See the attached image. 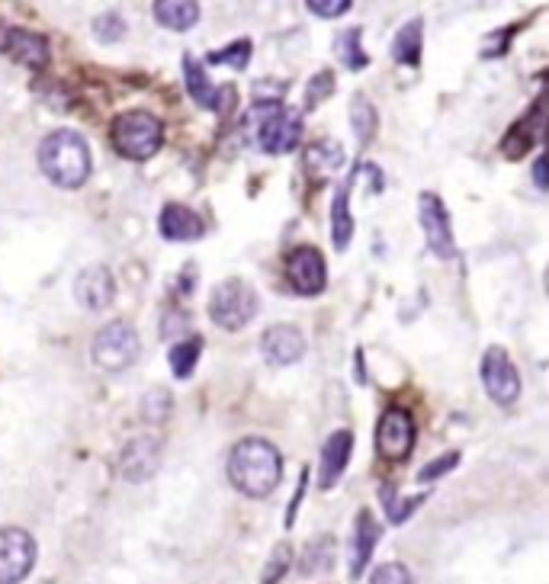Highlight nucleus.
<instances>
[{
  "mask_svg": "<svg viewBox=\"0 0 549 584\" xmlns=\"http://www.w3.org/2000/svg\"><path fill=\"white\" fill-rule=\"evenodd\" d=\"M283 459L273 443L260 437L242 440L229 456V479L248 498H267L280 486Z\"/></svg>",
  "mask_w": 549,
  "mask_h": 584,
  "instance_id": "nucleus-1",
  "label": "nucleus"
},
{
  "mask_svg": "<svg viewBox=\"0 0 549 584\" xmlns=\"http://www.w3.org/2000/svg\"><path fill=\"white\" fill-rule=\"evenodd\" d=\"M39 167L55 187L78 190L91 177V148L78 132L58 129L39 145Z\"/></svg>",
  "mask_w": 549,
  "mask_h": 584,
  "instance_id": "nucleus-2",
  "label": "nucleus"
},
{
  "mask_svg": "<svg viewBox=\"0 0 549 584\" xmlns=\"http://www.w3.org/2000/svg\"><path fill=\"white\" fill-rule=\"evenodd\" d=\"M248 132L260 151L287 154V151L300 145L302 116L296 109H287L280 103H257L248 113Z\"/></svg>",
  "mask_w": 549,
  "mask_h": 584,
  "instance_id": "nucleus-3",
  "label": "nucleus"
},
{
  "mask_svg": "<svg viewBox=\"0 0 549 584\" xmlns=\"http://www.w3.org/2000/svg\"><path fill=\"white\" fill-rule=\"evenodd\" d=\"M109 139H113V148L122 157L149 161L151 154H157V148L164 142V129H161L157 116H151L145 109H129V113L113 119Z\"/></svg>",
  "mask_w": 549,
  "mask_h": 584,
  "instance_id": "nucleus-4",
  "label": "nucleus"
},
{
  "mask_svg": "<svg viewBox=\"0 0 549 584\" xmlns=\"http://www.w3.org/2000/svg\"><path fill=\"white\" fill-rule=\"evenodd\" d=\"M257 315V292L245 280H225L212 290L209 318L225 331H242Z\"/></svg>",
  "mask_w": 549,
  "mask_h": 584,
  "instance_id": "nucleus-5",
  "label": "nucleus"
},
{
  "mask_svg": "<svg viewBox=\"0 0 549 584\" xmlns=\"http://www.w3.org/2000/svg\"><path fill=\"white\" fill-rule=\"evenodd\" d=\"M139 347H142L139 343V331L129 322H109V325H103L101 331H97L91 353H94V363L101 370H106V373H122V370H129L139 360Z\"/></svg>",
  "mask_w": 549,
  "mask_h": 584,
  "instance_id": "nucleus-6",
  "label": "nucleus"
},
{
  "mask_svg": "<svg viewBox=\"0 0 549 584\" xmlns=\"http://www.w3.org/2000/svg\"><path fill=\"white\" fill-rule=\"evenodd\" d=\"M36 565V539L20 527H0V584H20Z\"/></svg>",
  "mask_w": 549,
  "mask_h": 584,
  "instance_id": "nucleus-7",
  "label": "nucleus"
},
{
  "mask_svg": "<svg viewBox=\"0 0 549 584\" xmlns=\"http://www.w3.org/2000/svg\"><path fill=\"white\" fill-rule=\"evenodd\" d=\"M482 383L495 405H514L521 398V376L507 357V350L489 347L482 357Z\"/></svg>",
  "mask_w": 549,
  "mask_h": 584,
  "instance_id": "nucleus-8",
  "label": "nucleus"
},
{
  "mask_svg": "<svg viewBox=\"0 0 549 584\" xmlns=\"http://www.w3.org/2000/svg\"><path fill=\"white\" fill-rule=\"evenodd\" d=\"M376 449L383 459L401 463L414 449V418L405 408H389L376 424Z\"/></svg>",
  "mask_w": 549,
  "mask_h": 584,
  "instance_id": "nucleus-9",
  "label": "nucleus"
},
{
  "mask_svg": "<svg viewBox=\"0 0 549 584\" xmlns=\"http://www.w3.org/2000/svg\"><path fill=\"white\" fill-rule=\"evenodd\" d=\"M418 222L424 229V238L428 247L437 254V257H453L456 247H453V232H449V212L447 206L441 202L437 194H421L418 196Z\"/></svg>",
  "mask_w": 549,
  "mask_h": 584,
  "instance_id": "nucleus-10",
  "label": "nucleus"
},
{
  "mask_svg": "<svg viewBox=\"0 0 549 584\" xmlns=\"http://www.w3.org/2000/svg\"><path fill=\"white\" fill-rule=\"evenodd\" d=\"M287 280L300 295H318L328 283V270H325V257L315 247H296L287 257Z\"/></svg>",
  "mask_w": 549,
  "mask_h": 584,
  "instance_id": "nucleus-11",
  "label": "nucleus"
},
{
  "mask_svg": "<svg viewBox=\"0 0 549 584\" xmlns=\"http://www.w3.org/2000/svg\"><path fill=\"white\" fill-rule=\"evenodd\" d=\"M161 466V440L157 437H136L126 443L119 456V472L126 482H149Z\"/></svg>",
  "mask_w": 549,
  "mask_h": 584,
  "instance_id": "nucleus-12",
  "label": "nucleus"
},
{
  "mask_svg": "<svg viewBox=\"0 0 549 584\" xmlns=\"http://www.w3.org/2000/svg\"><path fill=\"white\" fill-rule=\"evenodd\" d=\"M260 350H264V360H267V363H273V366H290V363L302 360L305 338H302L300 328H293V325H273V328L264 331Z\"/></svg>",
  "mask_w": 549,
  "mask_h": 584,
  "instance_id": "nucleus-13",
  "label": "nucleus"
},
{
  "mask_svg": "<svg viewBox=\"0 0 549 584\" xmlns=\"http://www.w3.org/2000/svg\"><path fill=\"white\" fill-rule=\"evenodd\" d=\"M113 295H116V280H113V273L106 267L94 264V267H84L78 273V280H74L78 305H84L91 312H101V308H106L113 302Z\"/></svg>",
  "mask_w": 549,
  "mask_h": 584,
  "instance_id": "nucleus-14",
  "label": "nucleus"
},
{
  "mask_svg": "<svg viewBox=\"0 0 549 584\" xmlns=\"http://www.w3.org/2000/svg\"><path fill=\"white\" fill-rule=\"evenodd\" d=\"M157 232H161V238H167V242H197V238H202L206 225H202V219L190 206L167 202V206L161 209Z\"/></svg>",
  "mask_w": 549,
  "mask_h": 584,
  "instance_id": "nucleus-15",
  "label": "nucleus"
},
{
  "mask_svg": "<svg viewBox=\"0 0 549 584\" xmlns=\"http://www.w3.org/2000/svg\"><path fill=\"white\" fill-rule=\"evenodd\" d=\"M184 78H187V91H190V97L200 103L202 109H215V113H222V109H229V103H232V87H212L209 84V78H206V68H202L197 58H184Z\"/></svg>",
  "mask_w": 549,
  "mask_h": 584,
  "instance_id": "nucleus-16",
  "label": "nucleus"
},
{
  "mask_svg": "<svg viewBox=\"0 0 549 584\" xmlns=\"http://www.w3.org/2000/svg\"><path fill=\"white\" fill-rule=\"evenodd\" d=\"M350 449H353V437L350 431H338L331 437L325 440L322 446V469H318V486L322 488H335L338 479L344 476L350 463Z\"/></svg>",
  "mask_w": 549,
  "mask_h": 584,
  "instance_id": "nucleus-17",
  "label": "nucleus"
},
{
  "mask_svg": "<svg viewBox=\"0 0 549 584\" xmlns=\"http://www.w3.org/2000/svg\"><path fill=\"white\" fill-rule=\"evenodd\" d=\"M3 51L23 65V68H43L49 65V43L30 30H7V39H3Z\"/></svg>",
  "mask_w": 549,
  "mask_h": 584,
  "instance_id": "nucleus-18",
  "label": "nucleus"
},
{
  "mask_svg": "<svg viewBox=\"0 0 549 584\" xmlns=\"http://www.w3.org/2000/svg\"><path fill=\"white\" fill-rule=\"evenodd\" d=\"M379 534H383V527L376 524V517L370 511H360L357 514V527H353V542H350V575L353 579L366 569Z\"/></svg>",
  "mask_w": 549,
  "mask_h": 584,
  "instance_id": "nucleus-19",
  "label": "nucleus"
},
{
  "mask_svg": "<svg viewBox=\"0 0 549 584\" xmlns=\"http://www.w3.org/2000/svg\"><path fill=\"white\" fill-rule=\"evenodd\" d=\"M302 161H305V167H308L312 177L328 180L331 174L341 171V164H344V151H341V145H338L335 139H322V142L305 148V157H302Z\"/></svg>",
  "mask_w": 549,
  "mask_h": 584,
  "instance_id": "nucleus-20",
  "label": "nucleus"
},
{
  "mask_svg": "<svg viewBox=\"0 0 549 584\" xmlns=\"http://www.w3.org/2000/svg\"><path fill=\"white\" fill-rule=\"evenodd\" d=\"M154 20L167 30L187 33L200 20V3H184V0H157L154 3Z\"/></svg>",
  "mask_w": 549,
  "mask_h": 584,
  "instance_id": "nucleus-21",
  "label": "nucleus"
},
{
  "mask_svg": "<svg viewBox=\"0 0 549 584\" xmlns=\"http://www.w3.org/2000/svg\"><path fill=\"white\" fill-rule=\"evenodd\" d=\"M421 33H424V23L421 20H408L396 33V43H393V58L399 65L408 68H418L421 65Z\"/></svg>",
  "mask_w": 549,
  "mask_h": 584,
  "instance_id": "nucleus-22",
  "label": "nucleus"
},
{
  "mask_svg": "<svg viewBox=\"0 0 549 584\" xmlns=\"http://www.w3.org/2000/svg\"><path fill=\"white\" fill-rule=\"evenodd\" d=\"M350 187H341L338 196H335V209H331V215H335V222H331V238H335V247L338 250H344L353 238V219H350Z\"/></svg>",
  "mask_w": 549,
  "mask_h": 584,
  "instance_id": "nucleus-23",
  "label": "nucleus"
},
{
  "mask_svg": "<svg viewBox=\"0 0 549 584\" xmlns=\"http://www.w3.org/2000/svg\"><path fill=\"white\" fill-rule=\"evenodd\" d=\"M200 353H202V338H190V341H180L177 347H171V370H174V376H177V379L194 376Z\"/></svg>",
  "mask_w": 549,
  "mask_h": 584,
  "instance_id": "nucleus-24",
  "label": "nucleus"
},
{
  "mask_svg": "<svg viewBox=\"0 0 549 584\" xmlns=\"http://www.w3.org/2000/svg\"><path fill=\"white\" fill-rule=\"evenodd\" d=\"M335 562V539L331 536H322V539H312L305 556H302V575H312L315 569L318 572H328Z\"/></svg>",
  "mask_w": 549,
  "mask_h": 584,
  "instance_id": "nucleus-25",
  "label": "nucleus"
},
{
  "mask_svg": "<svg viewBox=\"0 0 549 584\" xmlns=\"http://www.w3.org/2000/svg\"><path fill=\"white\" fill-rule=\"evenodd\" d=\"M335 55L348 65L350 71H363V68L370 65L366 51L360 49V26H353V30L341 33V36L335 39Z\"/></svg>",
  "mask_w": 549,
  "mask_h": 584,
  "instance_id": "nucleus-26",
  "label": "nucleus"
},
{
  "mask_svg": "<svg viewBox=\"0 0 549 584\" xmlns=\"http://www.w3.org/2000/svg\"><path fill=\"white\" fill-rule=\"evenodd\" d=\"M350 126H353L360 142H370L376 136V109L366 97H353V103H350Z\"/></svg>",
  "mask_w": 549,
  "mask_h": 584,
  "instance_id": "nucleus-27",
  "label": "nucleus"
},
{
  "mask_svg": "<svg viewBox=\"0 0 549 584\" xmlns=\"http://www.w3.org/2000/svg\"><path fill=\"white\" fill-rule=\"evenodd\" d=\"M209 65H229V68H248L250 61V43L248 39H242V43H232L229 49H219L212 51L209 58H206Z\"/></svg>",
  "mask_w": 549,
  "mask_h": 584,
  "instance_id": "nucleus-28",
  "label": "nucleus"
},
{
  "mask_svg": "<svg viewBox=\"0 0 549 584\" xmlns=\"http://www.w3.org/2000/svg\"><path fill=\"white\" fill-rule=\"evenodd\" d=\"M293 565V549L287 546V542H280L277 549H273V556H270V562H267V569H264V584H277L283 575H287V569Z\"/></svg>",
  "mask_w": 549,
  "mask_h": 584,
  "instance_id": "nucleus-29",
  "label": "nucleus"
},
{
  "mask_svg": "<svg viewBox=\"0 0 549 584\" xmlns=\"http://www.w3.org/2000/svg\"><path fill=\"white\" fill-rule=\"evenodd\" d=\"M331 91H335V74H331V71L315 74V78L308 81V91H305V106L315 109L318 103H325V100L331 97Z\"/></svg>",
  "mask_w": 549,
  "mask_h": 584,
  "instance_id": "nucleus-30",
  "label": "nucleus"
},
{
  "mask_svg": "<svg viewBox=\"0 0 549 584\" xmlns=\"http://www.w3.org/2000/svg\"><path fill=\"white\" fill-rule=\"evenodd\" d=\"M94 33H97L101 43H119L126 36V23H122L119 13H103L94 23Z\"/></svg>",
  "mask_w": 549,
  "mask_h": 584,
  "instance_id": "nucleus-31",
  "label": "nucleus"
},
{
  "mask_svg": "<svg viewBox=\"0 0 549 584\" xmlns=\"http://www.w3.org/2000/svg\"><path fill=\"white\" fill-rule=\"evenodd\" d=\"M370 584H414V579L401 562H386L370 575Z\"/></svg>",
  "mask_w": 549,
  "mask_h": 584,
  "instance_id": "nucleus-32",
  "label": "nucleus"
},
{
  "mask_svg": "<svg viewBox=\"0 0 549 584\" xmlns=\"http://www.w3.org/2000/svg\"><path fill=\"white\" fill-rule=\"evenodd\" d=\"M459 463V453H444V456H437L434 463H428L421 472H418V482H434V479H441V476H447L449 469Z\"/></svg>",
  "mask_w": 549,
  "mask_h": 584,
  "instance_id": "nucleus-33",
  "label": "nucleus"
},
{
  "mask_svg": "<svg viewBox=\"0 0 549 584\" xmlns=\"http://www.w3.org/2000/svg\"><path fill=\"white\" fill-rule=\"evenodd\" d=\"M308 10L315 13V16H325V20H331V16H341V13H348L350 10V0H308Z\"/></svg>",
  "mask_w": 549,
  "mask_h": 584,
  "instance_id": "nucleus-34",
  "label": "nucleus"
},
{
  "mask_svg": "<svg viewBox=\"0 0 549 584\" xmlns=\"http://www.w3.org/2000/svg\"><path fill=\"white\" fill-rule=\"evenodd\" d=\"M171 322H174V325H164V328H161V335H167V338H171V335H177V331H187V315H184V312H174V315H171Z\"/></svg>",
  "mask_w": 549,
  "mask_h": 584,
  "instance_id": "nucleus-35",
  "label": "nucleus"
},
{
  "mask_svg": "<svg viewBox=\"0 0 549 584\" xmlns=\"http://www.w3.org/2000/svg\"><path fill=\"white\" fill-rule=\"evenodd\" d=\"M544 171H547V157H537V164H534V180H537L540 190H547V177H544Z\"/></svg>",
  "mask_w": 549,
  "mask_h": 584,
  "instance_id": "nucleus-36",
  "label": "nucleus"
},
{
  "mask_svg": "<svg viewBox=\"0 0 549 584\" xmlns=\"http://www.w3.org/2000/svg\"><path fill=\"white\" fill-rule=\"evenodd\" d=\"M3 39H7V26L0 23V49H3Z\"/></svg>",
  "mask_w": 549,
  "mask_h": 584,
  "instance_id": "nucleus-37",
  "label": "nucleus"
}]
</instances>
